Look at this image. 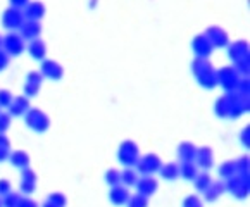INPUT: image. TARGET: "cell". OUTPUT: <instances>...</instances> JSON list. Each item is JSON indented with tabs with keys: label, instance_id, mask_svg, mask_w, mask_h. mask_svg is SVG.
Returning a JSON list of instances; mask_svg holds the SVG:
<instances>
[{
	"label": "cell",
	"instance_id": "44dd1931",
	"mask_svg": "<svg viewBox=\"0 0 250 207\" xmlns=\"http://www.w3.org/2000/svg\"><path fill=\"white\" fill-rule=\"evenodd\" d=\"M30 54L35 57V59H42L45 56V45L42 41H33V45L30 47Z\"/></svg>",
	"mask_w": 250,
	"mask_h": 207
},
{
	"label": "cell",
	"instance_id": "7a4b0ae2",
	"mask_svg": "<svg viewBox=\"0 0 250 207\" xmlns=\"http://www.w3.org/2000/svg\"><path fill=\"white\" fill-rule=\"evenodd\" d=\"M26 123H28L30 128L37 129V131H45L48 128V118L42 111H38V109H33V111L28 112Z\"/></svg>",
	"mask_w": 250,
	"mask_h": 207
},
{
	"label": "cell",
	"instance_id": "e575fe53",
	"mask_svg": "<svg viewBox=\"0 0 250 207\" xmlns=\"http://www.w3.org/2000/svg\"><path fill=\"white\" fill-rule=\"evenodd\" d=\"M0 207H2V200H0Z\"/></svg>",
	"mask_w": 250,
	"mask_h": 207
},
{
	"label": "cell",
	"instance_id": "2e32d148",
	"mask_svg": "<svg viewBox=\"0 0 250 207\" xmlns=\"http://www.w3.org/2000/svg\"><path fill=\"white\" fill-rule=\"evenodd\" d=\"M161 169V174L164 180H174V178H178V174H180V167L176 166V164H166L164 167H159Z\"/></svg>",
	"mask_w": 250,
	"mask_h": 207
},
{
	"label": "cell",
	"instance_id": "cb8c5ba5",
	"mask_svg": "<svg viewBox=\"0 0 250 207\" xmlns=\"http://www.w3.org/2000/svg\"><path fill=\"white\" fill-rule=\"evenodd\" d=\"M105 181H107V183H109L110 186L119 185V181H121V173H119V171H116V169L107 171V174H105Z\"/></svg>",
	"mask_w": 250,
	"mask_h": 207
},
{
	"label": "cell",
	"instance_id": "d6a6232c",
	"mask_svg": "<svg viewBox=\"0 0 250 207\" xmlns=\"http://www.w3.org/2000/svg\"><path fill=\"white\" fill-rule=\"evenodd\" d=\"M7 62H9L7 54H4V52H0V71H2L5 66H7Z\"/></svg>",
	"mask_w": 250,
	"mask_h": 207
},
{
	"label": "cell",
	"instance_id": "7c38bea8",
	"mask_svg": "<svg viewBox=\"0 0 250 207\" xmlns=\"http://www.w3.org/2000/svg\"><path fill=\"white\" fill-rule=\"evenodd\" d=\"M9 107H11L12 114L19 116V114H22L24 111H28V100H26L24 97H18V99L12 100V102L9 104Z\"/></svg>",
	"mask_w": 250,
	"mask_h": 207
},
{
	"label": "cell",
	"instance_id": "484cf974",
	"mask_svg": "<svg viewBox=\"0 0 250 207\" xmlns=\"http://www.w3.org/2000/svg\"><path fill=\"white\" fill-rule=\"evenodd\" d=\"M193 47H195V50H197V54H199V56H207V54L210 52V43H209V41L197 40Z\"/></svg>",
	"mask_w": 250,
	"mask_h": 207
},
{
	"label": "cell",
	"instance_id": "f1b7e54d",
	"mask_svg": "<svg viewBox=\"0 0 250 207\" xmlns=\"http://www.w3.org/2000/svg\"><path fill=\"white\" fill-rule=\"evenodd\" d=\"M11 102H12L11 93H9L7 90H2V92H0V107H7Z\"/></svg>",
	"mask_w": 250,
	"mask_h": 207
},
{
	"label": "cell",
	"instance_id": "836d02e7",
	"mask_svg": "<svg viewBox=\"0 0 250 207\" xmlns=\"http://www.w3.org/2000/svg\"><path fill=\"white\" fill-rule=\"evenodd\" d=\"M42 207H59V206H55V204H52L50 200H45V202L42 204Z\"/></svg>",
	"mask_w": 250,
	"mask_h": 207
},
{
	"label": "cell",
	"instance_id": "4316f807",
	"mask_svg": "<svg viewBox=\"0 0 250 207\" xmlns=\"http://www.w3.org/2000/svg\"><path fill=\"white\" fill-rule=\"evenodd\" d=\"M183 207H204V202L200 200V197L197 195H188L183 200Z\"/></svg>",
	"mask_w": 250,
	"mask_h": 207
},
{
	"label": "cell",
	"instance_id": "7402d4cb",
	"mask_svg": "<svg viewBox=\"0 0 250 207\" xmlns=\"http://www.w3.org/2000/svg\"><path fill=\"white\" fill-rule=\"evenodd\" d=\"M47 200H50L52 204H55V206H59V207H66L67 206V199L64 197V193H61V192L50 193Z\"/></svg>",
	"mask_w": 250,
	"mask_h": 207
},
{
	"label": "cell",
	"instance_id": "8992f818",
	"mask_svg": "<svg viewBox=\"0 0 250 207\" xmlns=\"http://www.w3.org/2000/svg\"><path fill=\"white\" fill-rule=\"evenodd\" d=\"M159 167H161V161H159L157 155L150 154V155H145L144 159L138 161V169L142 171V173L148 174V173H154V171H157Z\"/></svg>",
	"mask_w": 250,
	"mask_h": 207
},
{
	"label": "cell",
	"instance_id": "8fae6325",
	"mask_svg": "<svg viewBox=\"0 0 250 207\" xmlns=\"http://www.w3.org/2000/svg\"><path fill=\"white\" fill-rule=\"evenodd\" d=\"M178 154H180V157H181L183 163H191V161L195 159L197 148L191 144H183L180 148H178Z\"/></svg>",
	"mask_w": 250,
	"mask_h": 207
},
{
	"label": "cell",
	"instance_id": "d6986e66",
	"mask_svg": "<svg viewBox=\"0 0 250 207\" xmlns=\"http://www.w3.org/2000/svg\"><path fill=\"white\" fill-rule=\"evenodd\" d=\"M210 183H212V181H210L209 174H200V176H195V188L199 190V192L204 193Z\"/></svg>",
	"mask_w": 250,
	"mask_h": 207
},
{
	"label": "cell",
	"instance_id": "9c48e42d",
	"mask_svg": "<svg viewBox=\"0 0 250 207\" xmlns=\"http://www.w3.org/2000/svg\"><path fill=\"white\" fill-rule=\"evenodd\" d=\"M40 83H42V76L38 73H31L26 80V85H24V90L28 95H37L38 88H40Z\"/></svg>",
	"mask_w": 250,
	"mask_h": 207
},
{
	"label": "cell",
	"instance_id": "3957f363",
	"mask_svg": "<svg viewBox=\"0 0 250 207\" xmlns=\"http://www.w3.org/2000/svg\"><path fill=\"white\" fill-rule=\"evenodd\" d=\"M135 185H136L138 193L144 197H152L157 192V181L152 176H144V178H140V180H136Z\"/></svg>",
	"mask_w": 250,
	"mask_h": 207
},
{
	"label": "cell",
	"instance_id": "5bb4252c",
	"mask_svg": "<svg viewBox=\"0 0 250 207\" xmlns=\"http://www.w3.org/2000/svg\"><path fill=\"white\" fill-rule=\"evenodd\" d=\"M197 161L202 167H210L212 166V152L210 148H202V150H197L195 154Z\"/></svg>",
	"mask_w": 250,
	"mask_h": 207
},
{
	"label": "cell",
	"instance_id": "6da1fadb",
	"mask_svg": "<svg viewBox=\"0 0 250 207\" xmlns=\"http://www.w3.org/2000/svg\"><path fill=\"white\" fill-rule=\"evenodd\" d=\"M119 161L125 166H133L138 163V147L131 142H125L119 148Z\"/></svg>",
	"mask_w": 250,
	"mask_h": 207
},
{
	"label": "cell",
	"instance_id": "277c9868",
	"mask_svg": "<svg viewBox=\"0 0 250 207\" xmlns=\"http://www.w3.org/2000/svg\"><path fill=\"white\" fill-rule=\"evenodd\" d=\"M228 190L231 193H235L238 199H243V197L249 195V181H245L243 178H228Z\"/></svg>",
	"mask_w": 250,
	"mask_h": 207
},
{
	"label": "cell",
	"instance_id": "83f0119b",
	"mask_svg": "<svg viewBox=\"0 0 250 207\" xmlns=\"http://www.w3.org/2000/svg\"><path fill=\"white\" fill-rule=\"evenodd\" d=\"M9 155V142L5 137H0V161H4Z\"/></svg>",
	"mask_w": 250,
	"mask_h": 207
},
{
	"label": "cell",
	"instance_id": "f546056e",
	"mask_svg": "<svg viewBox=\"0 0 250 207\" xmlns=\"http://www.w3.org/2000/svg\"><path fill=\"white\" fill-rule=\"evenodd\" d=\"M18 207H38V204L33 199H30V197H21Z\"/></svg>",
	"mask_w": 250,
	"mask_h": 207
},
{
	"label": "cell",
	"instance_id": "30bf717a",
	"mask_svg": "<svg viewBox=\"0 0 250 207\" xmlns=\"http://www.w3.org/2000/svg\"><path fill=\"white\" fill-rule=\"evenodd\" d=\"M42 71H43L45 76L52 78V80H59V78L62 76V67L57 62H52V61H47V62L43 64V67H42Z\"/></svg>",
	"mask_w": 250,
	"mask_h": 207
},
{
	"label": "cell",
	"instance_id": "1f68e13d",
	"mask_svg": "<svg viewBox=\"0 0 250 207\" xmlns=\"http://www.w3.org/2000/svg\"><path fill=\"white\" fill-rule=\"evenodd\" d=\"M9 128V116L0 114V131H5Z\"/></svg>",
	"mask_w": 250,
	"mask_h": 207
},
{
	"label": "cell",
	"instance_id": "603a6c76",
	"mask_svg": "<svg viewBox=\"0 0 250 207\" xmlns=\"http://www.w3.org/2000/svg\"><path fill=\"white\" fill-rule=\"evenodd\" d=\"M136 180H138V178H136V173H135V171L126 169V171H123V173H121V181L125 183V185H128V186H129V185H135Z\"/></svg>",
	"mask_w": 250,
	"mask_h": 207
},
{
	"label": "cell",
	"instance_id": "d4e9b609",
	"mask_svg": "<svg viewBox=\"0 0 250 207\" xmlns=\"http://www.w3.org/2000/svg\"><path fill=\"white\" fill-rule=\"evenodd\" d=\"M236 171V164L235 163H226V164H223L221 166V169H219V174L223 178H229V176H233V173Z\"/></svg>",
	"mask_w": 250,
	"mask_h": 207
},
{
	"label": "cell",
	"instance_id": "4fadbf2b",
	"mask_svg": "<svg viewBox=\"0 0 250 207\" xmlns=\"http://www.w3.org/2000/svg\"><path fill=\"white\" fill-rule=\"evenodd\" d=\"M5 47H7V52L9 54H12V56H18V54H21L22 52V41L21 38L18 37H9L7 41H5Z\"/></svg>",
	"mask_w": 250,
	"mask_h": 207
},
{
	"label": "cell",
	"instance_id": "ffe728a7",
	"mask_svg": "<svg viewBox=\"0 0 250 207\" xmlns=\"http://www.w3.org/2000/svg\"><path fill=\"white\" fill-rule=\"evenodd\" d=\"M19 199H21V195H19V193L9 192L7 195H4V200H2V207H18Z\"/></svg>",
	"mask_w": 250,
	"mask_h": 207
},
{
	"label": "cell",
	"instance_id": "5b68a950",
	"mask_svg": "<svg viewBox=\"0 0 250 207\" xmlns=\"http://www.w3.org/2000/svg\"><path fill=\"white\" fill-rule=\"evenodd\" d=\"M129 199V192L126 186H121V185H114L112 190L109 192V200L114 206H125Z\"/></svg>",
	"mask_w": 250,
	"mask_h": 207
},
{
	"label": "cell",
	"instance_id": "9a60e30c",
	"mask_svg": "<svg viewBox=\"0 0 250 207\" xmlns=\"http://www.w3.org/2000/svg\"><path fill=\"white\" fill-rule=\"evenodd\" d=\"M11 161H12V164L14 166H18V167H28V164H30V157L26 155V152H22V150H18V152H14V154L11 155Z\"/></svg>",
	"mask_w": 250,
	"mask_h": 207
},
{
	"label": "cell",
	"instance_id": "52a82bcc",
	"mask_svg": "<svg viewBox=\"0 0 250 207\" xmlns=\"http://www.w3.org/2000/svg\"><path fill=\"white\" fill-rule=\"evenodd\" d=\"M35 188H37V174H35L31 169H28V167H24V173H22V181H21L22 193L30 195V193L35 192Z\"/></svg>",
	"mask_w": 250,
	"mask_h": 207
},
{
	"label": "cell",
	"instance_id": "4dcf8cb0",
	"mask_svg": "<svg viewBox=\"0 0 250 207\" xmlns=\"http://www.w3.org/2000/svg\"><path fill=\"white\" fill-rule=\"evenodd\" d=\"M11 192V185L7 180H0V195H7Z\"/></svg>",
	"mask_w": 250,
	"mask_h": 207
},
{
	"label": "cell",
	"instance_id": "e0dca14e",
	"mask_svg": "<svg viewBox=\"0 0 250 207\" xmlns=\"http://www.w3.org/2000/svg\"><path fill=\"white\" fill-rule=\"evenodd\" d=\"M180 174L185 178V180H195L197 166L193 163H183V166L180 167Z\"/></svg>",
	"mask_w": 250,
	"mask_h": 207
},
{
	"label": "cell",
	"instance_id": "ac0fdd59",
	"mask_svg": "<svg viewBox=\"0 0 250 207\" xmlns=\"http://www.w3.org/2000/svg\"><path fill=\"white\" fill-rule=\"evenodd\" d=\"M128 207H148V197H144L140 193L129 197L128 199Z\"/></svg>",
	"mask_w": 250,
	"mask_h": 207
},
{
	"label": "cell",
	"instance_id": "ba28073f",
	"mask_svg": "<svg viewBox=\"0 0 250 207\" xmlns=\"http://www.w3.org/2000/svg\"><path fill=\"white\" fill-rule=\"evenodd\" d=\"M223 192H225V185H221V183H210L206 192H204V197H206L207 202H216V200L223 195Z\"/></svg>",
	"mask_w": 250,
	"mask_h": 207
}]
</instances>
